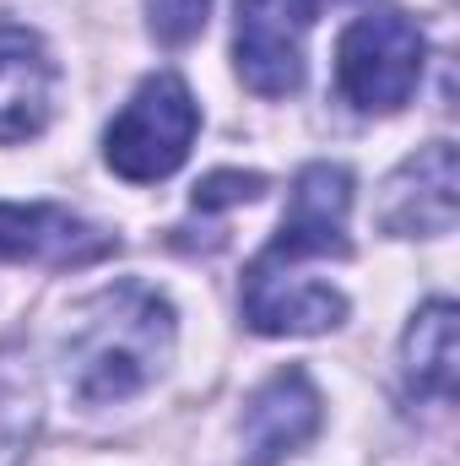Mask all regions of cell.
<instances>
[{"label": "cell", "mask_w": 460, "mask_h": 466, "mask_svg": "<svg viewBox=\"0 0 460 466\" xmlns=\"http://www.w3.org/2000/svg\"><path fill=\"white\" fill-rule=\"evenodd\" d=\"M320 0H238L233 60L249 93L287 98L304 82V38L315 27Z\"/></svg>", "instance_id": "277c9868"}, {"label": "cell", "mask_w": 460, "mask_h": 466, "mask_svg": "<svg viewBox=\"0 0 460 466\" xmlns=\"http://www.w3.org/2000/svg\"><path fill=\"white\" fill-rule=\"evenodd\" d=\"M238 304H244L249 331L260 337H320L346 320V299L331 282L309 277L304 266H282L271 255L249 260Z\"/></svg>", "instance_id": "5b68a950"}, {"label": "cell", "mask_w": 460, "mask_h": 466, "mask_svg": "<svg viewBox=\"0 0 460 466\" xmlns=\"http://www.w3.org/2000/svg\"><path fill=\"white\" fill-rule=\"evenodd\" d=\"M346 212H352V174L336 163H309L293 179V201L282 233L271 238V260L282 266H309V260H346L352 238H346Z\"/></svg>", "instance_id": "8992f818"}, {"label": "cell", "mask_w": 460, "mask_h": 466, "mask_svg": "<svg viewBox=\"0 0 460 466\" xmlns=\"http://www.w3.org/2000/svg\"><path fill=\"white\" fill-rule=\"evenodd\" d=\"M212 0H146V27L163 49H185L190 38H201Z\"/></svg>", "instance_id": "4fadbf2b"}, {"label": "cell", "mask_w": 460, "mask_h": 466, "mask_svg": "<svg viewBox=\"0 0 460 466\" xmlns=\"http://www.w3.org/2000/svg\"><path fill=\"white\" fill-rule=\"evenodd\" d=\"M244 466H276L320 434V390L304 369L271 374L244 407Z\"/></svg>", "instance_id": "ba28073f"}, {"label": "cell", "mask_w": 460, "mask_h": 466, "mask_svg": "<svg viewBox=\"0 0 460 466\" xmlns=\"http://www.w3.org/2000/svg\"><path fill=\"white\" fill-rule=\"evenodd\" d=\"M428 38L406 11H363L336 44V87L363 115H395L423 82Z\"/></svg>", "instance_id": "7a4b0ae2"}, {"label": "cell", "mask_w": 460, "mask_h": 466, "mask_svg": "<svg viewBox=\"0 0 460 466\" xmlns=\"http://www.w3.org/2000/svg\"><path fill=\"white\" fill-rule=\"evenodd\" d=\"M320 5H325V0H320ZM331 5H342V0H331Z\"/></svg>", "instance_id": "9a60e30c"}, {"label": "cell", "mask_w": 460, "mask_h": 466, "mask_svg": "<svg viewBox=\"0 0 460 466\" xmlns=\"http://www.w3.org/2000/svg\"><path fill=\"white\" fill-rule=\"evenodd\" d=\"M38 429V380L16 352H0V466H16Z\"/></svg>", "instance_id": "7c38bea8"}, {"label": "cell", "mask_w": 460, "mask_h": 466, "mask_svg": "<svg viewBox=\"0 0 460 466\" xmlns=\"http://www.w3.org/2000/svg\"><path fill=\"white\" fill-rule=\"evenodd\" d=\"M401 369L417 396H455V304L434 299L412 315L406 342H401Z\"/></svg>", "instance_id": "8fae6325"}, {"label": "cell", "mask_w": 460, "mask_h": 466, "mask_svg": "<svg viewBox=\"0 0 460 466\" xmlns=\"http://www.w3.org/2000/svg\"><path fill=\"white\" fill-rule=\"evenodd\" d=\"M201 130V109H195V93L179 82V76H146L135 87V98L125 104L104 136V157L119 179L130 185H157L168 179L185 157H190V141Z\"/></svg>", "instance_id": "3957f363"}, {"label": "cell", "mask_w": 460, "mask_h": 466, "mask_svg": "<svg viewBox=\"0 0 460 466\" xmlns=\"http://www.w3.org/2000/svg\"><path fill=\"white\" fill-rule=\"evenodd\" d=\"M55 109V60L38 33L0 16V147L27 141Z\"/></svg>", "instance_id": "9c48e42d"}, {"label": "cell", "mask_w": 460, "mask_h": 466, "mask_svg": "<svg viewBox=\"0 0 460 466\" xmlns=\"http://www.w3.org/2000/svg\"><path fill=\"white\" fill-rule=\"evenodd\" d=\"M265 190L260 174H212L206 185H195V212H217V207H244Z\"/></svg>", "instance_id": "5bb4252c"}, {"label": "cell", "mask_w": 460, "mask_h": 466, "mask_svg": "<svg viewBox=\"0 0 460 466\" xmlns=\"http://www.w3.org/2000/svg\"><path fill=\"white\" fill-rule=\"evenodd\" d=\"M115 238L65 207H0V260L27 266H93Z\"/></svg>", "instance_id": "30bf717a"}, {"label": "cell", "mask_w": 460, "mask_h": 466, "mask_svg": "<svg viewBox=\"0 0 460 466\" xmlns=\"http://www.w3.org/2000/svg\"><path fill=\"white\" fill-rule=\"evenodd\" d=\"M174 358V304L146 282L98 288L71 309L60 337L65 385L82 407H115L146 390Z\"/></svg>", "instance_id": "6da1fadb"}, {"label": "cell", "mask_w": 460, "mask_h": 466, "mask_svg": "<svg viewBox=\"0 0 460 466\" xmlns=\"http://www.w3.org/2000/svg\"><path fill=\"white\" fill-rule=\"evenodd\" d=\"M460 163L450 141H428L417 157H406L379 201V228L401 238H439L455 228L460 212Z\"/></svg>", "instance_id": "52a82bcc"}]
</instances>
